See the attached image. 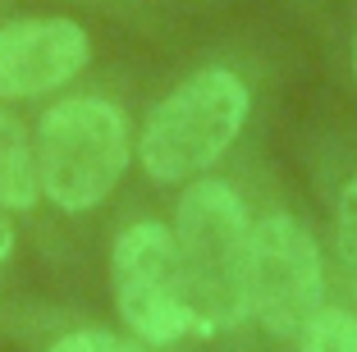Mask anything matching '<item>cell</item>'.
I'll return each mask as SVG.
<instances>
[{
  "mask_svg": "<svg viewBox=\"0 0 357 352\" xmlns=\"http://www.w3.org/2000/svg\"><path fill=\"white\" fill-rule=\"evenodd\" d=\"M174 243L188 289L192 334H220L252 316L248 266H252V220L238 192L220 178L183 188L174 211Z\"/></svg>",
  "mask_w": 357,
  "mask_h": 352,
  "instance_id": "obj_1",
  "label": "cell"
},
{
  "mask_svg": "<svg viewBox=\"0 0 357 352\" xmlns=\"http://www.w3.org/2000/svg\"><path fill=\"white\" fill-rule=\"evenodd\" d=\"M128 155L124 114L101 96H69L37 124V183L60 211L101 206L124 178Z\"/></svg>",
  "mask_w": 357,
  "mask_h": 352,
  "instance_id": "obj_2",
  "label": "cell"
},
{
  "mask_svg": "<svg viewBox=\"0 0 357 352\" xmlns=\"http://www.w3.org/2000/svg\"><path fill=\"white\" fill-rule=\"evenodd\" d=\"M303 352H357V316L326 307L303 330Z\"/></svg>",
  "mask_w": 357,
  "mask_h": 352,
  "instance_id": "obj_8",
  "label": "cell"
},
{
  "mask_svg": "<svg viewBox=\"0 0 357 352\" xmlns=\"http://www.w3.org/2000/svg\"><path fill=\"white\" fill-rule=\"evenodd\" d=\"M92 42L74 19H19L0 28V101H23L83 73Z\"/></svg>",
  "mask_w": 357,
  "mask_h": 352,
  "instance_id": "obj_6",
  "label": "cell"
},
{
  "mask_svg": "<svg viewBox=\"0 0 357 352\" xmlns=\"http://www.w3.org/2000/svg\"><path fill=\"white\" fill-rule=\"evenodd\" d=\"M248 119V87L229 69H202L178 83L142 124L137 160L156 183L206 174L234 146Z\"/></svg>",
  "mask_w": 357,
  "mask_h": 352,
  "instance_id": "obj_3",
  "label": "cell"
},
{
  "mask_svg": "<svg viewBox=\"0 0 357 352\" xmlns=\"http://www.w3.org/2000/svg\"><path fill=\"white\" fill-rule=\"evenodd\" d=\"M37 146L28 128L10 110H0V206L5 211H28L37 201Z\"/></svg>",
  "mask_w": 357,
  "mask_h": 352,
  "instance_id": "obj_7",
  "label": "cell"
},
{
  "mask_svg": "<svg viewBox=\"0 0 357 352\" xmlns=\"http://www.w3.org/2000/svg\"><path fill=\"white\" fill-rule=\"evenodd\" d=\"M353 69H357V42H353Z\"/></svg>",
  "mask_w": 357,
  "mask_h": 352,
  "instance_id": "obj_12",
  "label": "cell"
},
{
  "mask_svg": "<svg viewBox=\"0 0 357 352\" xmlns=\"http://www.w3.org/2000/svg\"><path fill=\"white\" fill-rule=\"evenodd\" d=\"M110 284H115V307L124 325L142 343H174L192 334L174 229L151 220L124 229L110 252Z\"/></svg>",
  "mask_w": 357,
  "mask_h": 352,
  "instance_id": "obj_4",
  "label": "cell"
},
{
  "mask_svg": "<svg viewBox=\"0 0 357 352\" xmlns=\"http://www.w3.org/2000/svg\"><path fill=\"white\" fill-rule=\"evenodd\" d=\"M339 261H344L348 289L357 298V178L344 188V197H339Z\"/></svg>",
  "mask_w": 357,
  "mask_h": 352,
  "instance_id": "obj_9",
  "label": "cell"
},
{
  "mask_svg": "<svg viewBox=\"0 0 357 352\" xmlns=\"http://www.w3.org/2000/svg\"><path fill=\"white\" fill-rule=\"evenodd\" d=\"M51 352H151V348L142 339H119V334H105V330H83V334L60 339Z\"/></svg>",
  "mask_w": 357,
  "mask_h": 352,
  "instance_id": "obj_10",
  "label": "cell"
},
{
  "mask_svg": "<svg viewBox=\"0 0 357 352\" xmlns=\"http://www.w3.org/2000/svg\"><path fill=\"white\" fill-rule=\"evenodd\" d=\"M10 252H14V224H10L5 215H0V261L10 257Z\"/></svg>",
  "mask_w": 357,
  "mask_h": 352,
  "instance_id": "obj_11",
  "label": "cell"
},
{
  "mask_svg": "<svg viewBox=\"0 0 357 352\" xmlns=\"http://www.w3.org/2000/svg\"><path fill=\"white\" fill-rule=\"evenodd\" d=\"M252 316L271 334H303L326 311V275L321 252L303 220L275 215L252 224V266H248Z\"/></svg>",
  "mask_w": 357,
  "mask_h": 352,
  "instance_id": "obj_5",
  "label": "cell"
}]
</instances>
